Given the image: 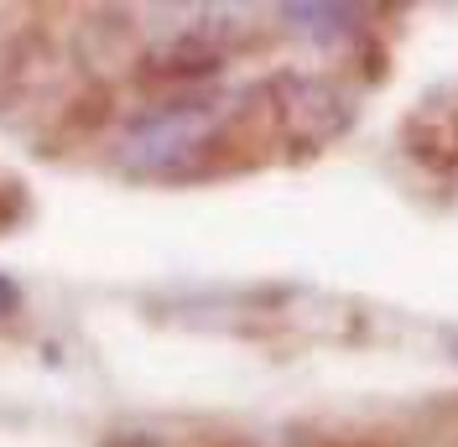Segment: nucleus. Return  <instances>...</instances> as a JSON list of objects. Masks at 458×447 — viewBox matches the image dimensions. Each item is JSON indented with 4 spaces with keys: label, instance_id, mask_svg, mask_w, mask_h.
Returning <instances> with one entry per match:
<instances>
[{
    "label": "nucleus",
    "instance_id": "obj_2",
    "mask_svg": "<svg viewBox=\"0 0 458 447\" xmlns=\"http://www.w3.org/2000/svg\"><path fill=\"white\" fill-rule=\"evenodd\" d=\"M266 110H271V131L276 140H292V146H328L334 136L349 131V94H344L334 79L323 73H282L266 84Z\"/></svg>",
    "mask_w": 458,
    "mask_h": 447
},
{
    "label": "nucleus",
    "instance_id": "obj_4",
    "mask_svg": "<svg viewBox=\"0 0 458 447\" xmlns=\"http://www.w3.org/2000/svg\"><path fill=\"white\" fill-rule=\"evenodd\" d=\"M21 302H27V297H21V281L0 271V323H5V317H16V312H21Z\"/></svg>",
    "mask_w": 458,
    "mask_h": 447
},
{
    "label": "nucleus",
    "instance_id": "obj_3",
    "mask_svg": "<svg viewBox=\"0 0 458 447\" xmlns=\"http://www.w3.org/2000/svg\"><path fill=\"white\" fill-rule=\"evenodd\" d=\"M21 219H27V193H21V182H16V177H0V234L16 229Z\"/></svg>",
    "mask_w": 458,
    "mask_h": 447
},
{
    "label": "nucleus",
    "instance_id": "obj_1",
    "mask_svg": "<svg viewBox=\"0 0 458 447\" xmlns=\"http://www.w3.org/2000/svg\"><path fill=\"white\" fill-rule=\"evenodd\" d=\"M256 110L260 89L167 99V105L146 110L141 120H131V131L120 136V167L131 177H151V182L208 177L240 146V131H245V120H256Z\"/></svg>",
    "mask_w": 458,
    "mask_h": 447
}]
</instances>
